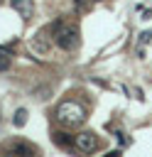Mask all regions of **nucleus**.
<instances>
[{"mask_svg":"<svg viewBox=\"0 0 152 157\" xmlns=\"http://www.w3.org/2000/svg\"><path fill=\"white\" fill-rule=\"evenodd\" d=\"M10 152L17 155V157H29V155H34V147L29 142H12L10 145Z\"/></svg>","mask_w":152,"mask_h":157,"instance_id":"5","label":"nucleus"},{"mask_svg":"<svg viewBox=\"0 0 152 157\" xmlns=\"http://www.w3.org/2000/svg\"><path fill=\"white\" fill-rule=\"evenodd\" d=\"M54 39H56V44L64 52H71V49L78 47V29L76 27H59L56 34H54Z\"/></svg>","mask_w":152,"mask_h":157,"instance_id":"2","label":"nucleus"},{"mask_svg":"<svg viewBox=\"0 0 152 157\" xmlns=\"http://www.w3.org/2000/svg\"><path fill=\"white\" fill-rule=\"evenodd\" d=\"M54 142L59 147H71V145H76V137H71L69 132H54Z\"/></svg>","mask_w":152,"mask_h":157,"instance_id":"6","label":"nucleus"},{"mask_svg":"<svg viewBox=\"0 0 152 157\" xmlns=\"http://www.w3.org/2000/svg\"><path fill=\"white\" fill-rule=\"evenodd\" d=\"M98 2H101V0H98Z\"/></svg>","mask_w":152,"mask_h":157,"instance_id":"10","label":"nucleus"},{"mask_svg":"<svg viewBox=\"0 0 152 157\" xmlns=\"http://www.w3.org/2000/svg\"><path fill=\"white\" fill-rule=\"evenodd\" d=\"M25 123H27V110H25V108H20V110L15 113V125H17V128H22Z\"/></svg>","mask_w":152,"mask_h":157,"instance_id":"7","label":"nucleus"},{"mask_svg":"<svg viewBox=\"0 0 152 157\" xmlns=\"http://www.w3.org/2000/svg\"><path fill=\"white\" fill-rule=\"evenodd\" d=\"M56 120H59L64 128H76V125H81V123L86 120V110H83L78 103L66 101V103H61V105L56 108Z\"/></svg>","mask_w":152,"mask_h":157,"instance_id":"1","label":"nucleus"},{"mask_svg":"<svg viewBox=\"0 0 152 157\" xmlns=\"http://www.w3.org/2000/svg\"><path fill=\"white\" fill-rule=\"evenodd\" d=\"M7 69H10V54L0 49V71H7Z\"/></svg>","mask_w":152,"mask_h":157,"instance_id":"8","label":"nucleus"},{"mask_svg":"<svg viewBox=\"0 0 152 157\" xmlns=\"http://www.w3.org/2000/svg\"><path fill=\"white\" fill-rule=\"evenodd\" d=\"M10 7H12L15 12H20L25 20L32 15V0H10Z\"/></svg>","mask_w":152,"mask_h":157,"instance_id":"4","label":"nucleus"},{"mask_svg":"<svg viewBox=\"0 0 152 157\" xmlns=\"http://www.w3.org/2000/svg\"><path fill=\"white\" fill-rule=\"evenodd\" d=\"M76 147H78L81 152H93V150L98 147V140H96L93 132H78V135H76Z\"/></svg>","mask_w":152,"mask_h":157,"instance_id":"3","label":"nucleus"},{"mask_svg":"<svg viewBox=\"0 0 152 157\" xmlns=\"http://www.w3.org/2000/svg\"><path fill=\"white\" fill-rule=\"evenodd\" d=\"M81 2H83V0H76V5H81Z\"/></svg>","mask_w":152,"mask_h":157,"instance_id":"9","label":"nucleus"}]
</instances>
